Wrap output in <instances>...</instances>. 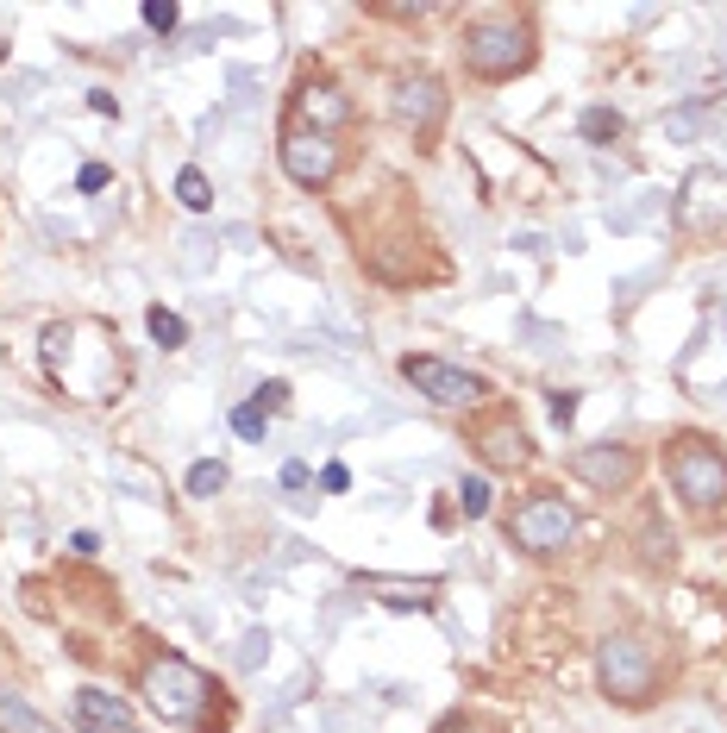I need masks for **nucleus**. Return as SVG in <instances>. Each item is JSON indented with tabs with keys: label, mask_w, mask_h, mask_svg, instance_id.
I'll use <instances>...</instances> for the list:
<instances>
[{
	"label": "nucleus",
	"mask_w": 727,
	"mask_h": 733,
	"mask_svg": "<svg viewBox=\"0 0 727 733\" xmlns=\"http://www.w3.org/2000/svg\"><path fill=\"white\" fill-rule=\"evenodd\" d=\"M0 733H38V715L26 702H13L7 690H0Z\"/></svg>",
	"instance_id": "nucleus-19"
},
{
	"label": "nucleus",
	"mask_w": 727,
	"mask_h": 733,
	"mask_svg": "<svg viewBox=\"0 0 727 733\" xmlns=\"http://www.w3.org/2000/svg\"><path fill=\"white\" fill-rule=\"evenodd\" d=\"M395 120L402 126H414V132H433L439 126V113H445V88L433 82V76H402L395 82Z\"/></svg>",
	"instance_id": "nucleus-10"
},
{
	"label": "nucleus",
	"mask_w": 727,
	"mask_h": 733,
	"mask_svg": "<svg viewBox=\"0 0 727 733\" xmlns=\"http://www.w3.org/2000/svg\"><path fill=\"white\" fill-rule=\"evenodd\" d=\"M571 414H577V395H571V389H558V395H552V420H558V427H565Z\"/></svg>",
	"instance_id": "nucleus-26"
},
{
	"label": "nucleus",
	"mask_w": 727,
	"mask_h": 733,
	"mask_svg": "<svg viewBox=\"0 0 727 733\" xmlns=\"http://www.w3.org/2000/svg\"><path fill=\"white\" fill-rule=\"evenodd\" d=\"M264 427H270V414L257 408V401H245V408H232V433H239V439H264Z\"/></svg>",
	"instance_id": "nucleus-20"
},
{
	"label": "nucleus",
	"mask_w": 727,
	"mask_h": 733,
	"mask_svg": "<svg viewBox=\"0 0 727 733\" xmlns=\"http://www.w3.org/2000/svg\"><path fill=\"white\" fill-rule=\"evenodd\" d=\"M207 696H214V677H207L201 665H189V658H176V652H163L145 665V702L157 708L163 721H195Z\"/></svg>",
	"instance_id": "nucleus-2"
},
{
	"label": "nucleus",
	"mask_w": 727,
	"mask_h": 733,
	"mask_svg": "<svg viewBox=\"0 0 727 733\" xmlns=\"http://www.w3.org/2000/svg\"><path fill=\"white\" fill-rule=\"evenodd\" d=\"M571 533H577V514H571V502H565L558 489L527 495V502L514 508V520H508V539H514L521 552H533V558L565 552V546H571Z\"/></svg>",
	"instance_id": "nucleus-4"
},
{
	"label": "nucleus",
	"mask_w": 727,
	"mask_h": 733,
	"mask_svg": "<svg viewBox=\"0 0 727 733\" xmlns=\"http://www.w3.org/2000/svg\"><path fill=\"white\" fill-rule=\"evenodd\" d=\"M145 326H151V339H157L163 351L189 345V326H182V314H170V307H151V314H145Z\"/></svg>",
	"instance_id": "nucleus-15"
},
{
	"label": "nucleus",
	"mask_w": 727,
	"mask_h": 733,
	"mask_svg": "<svg viewBox=\"0 0 727 733\" xmlns=\"http://www.w3.org/2000/svg\"><path fill=\"white\" fill-rule=\"evenodd\" d=\"M257 408H264V414L289 408V383H264V389H257Z\"/></svg>",
	"instance_id": "nucleus-23"
},
{
	"label": "nucleus",
	"mask_w": 727,
	"mask_h": 733,
	"mask_svg": "<svg viewBox=\"0 0 727 733\" xmlns=\"http://www.w3.org/2000/svg\"><path fill=\"white\" fill-rule=\"evenodd\" d=\"M477 452H483L489 464L514 470V464H527V458H533V445H527V433L514 427V420H496V427H483V433H477Z\"/></svg>",
	"instance_id": "nucleus-13"
},
{
	"label": "nucleus",
	"mask_w": 727,
	"mask_h": 733,
	"mask_svg": "<svg viewBox=\"0 0 727 733\" xmlns=\"http://www.w3.org/2000/svg\"><path fill=\"white\" fill-rule=\"evenodd\" d=\"M684 220H690V226L727 220V170H696V176L684 182Z\"/></svg>",
	"instance_id": "nucleus-12"
},
{
	"label": "nucleus",
	"mask_w": 727,
	"mask_h": 733,
	"mask_svg": "<svg viewBox=\"0 0 727 733\" xmlns=\"http://www.w3.org/2000/svg\"><path fill=\"white\" fill-rule=\"evenodd\" d=\"M458 508L471 514V520L489 514V483H483V477H464V483H458Z\"/></svg>",
	"instance_id": "nucleus-21"
},
{
	"label": "nucleus",
	"mask_w": 727,
	"mask_h": 733,
	"mask_svg": "<svg viewBox=\"0 0 727 733\" xmlns=\"http://www.w3.org/2000/svg\"><path fill=\"white\" fill-rule=\"evenodd\" d=\"M320 489H326V495H345V489H351L345 464H326V470H320Z\"/></svg>",
	"instance_id": "nucleus-25"
},
{
	"label": "nucleus",
	"mask_w": 727,
	"mask_h": 733,
	"mask_svg": "<svg viewBox=\"0 0 727 733\" xmlns=\"http://www.w3.org/2000/svg\"><path fill=\"white\" fill-rule=\"evenodd\" d=\"M138 13H145V26H151V32H176V19H182L176 0H145Z\"/></svg>",
	"instance_id": "nucleus-22"
},
{
	"label": "nucleus",
	"mask_w": 727,
	"mask_h": 733,
	"mask_svg": "<svg viewBox=\"0 0 727 733\" xmlns=\"http://www.w3.org/2000/svg\"><path fill=\"white\" fill-rule=\"evenodd\" d=\"M308 477H314L308 464H283V489H308Z\"/></svg>",
	"instance_id": "nucleus-27"
},
{
	"label": "nucleus",
	"mask_w": 727,
	"mask_h": 733,
	"mask_svg": "<svg viewBox=\"0 0 727 733\" xmlns=\"http://www.w3.org/2000/svg\"><path fill=\"white\" fill-rule=\"evenodd\" d=\"M220 489H226V464L220 458H201L189 470V495H201V502H207V495H220Z\"/></svg>",
	"instance_id": "nucleus-17"
},
{
	"label": "nucleus",
	"mask_w": 727,
	"mask_h": 733,
	"mask_svg": "<svg viewBox=\"0 0 727 733\" xmlns=\"http://www.w3.org/2000/svg\"><path fill=\"white\" fill-rule=\"evenodd\" d=\"M583 138H590V145L621 138V113H615V107H590V113H583Z\"/></svg>",
	"instance_id": "nucleus-18"
},
{
	"label": "nucleus",
	"mask_w": 727,
	"mask_h": 733,
	"mask_svg": "<svg viewBox=\"0 0 727 733\" xmlns=\"http://www.w3.org/2000/svg\"><path fill=\"white\" fill-rule=\"evenodd\" d=\"M76 188H82V195H95V188H107V163H82Z\"/></svg>",
	"instance_id": "nucleus-24"
},
{
	"label": "nucleus",
	"mask_w": 727,
	"mask_h": 733,
	"mask_svg": "<svg viewBox=\"0 0 727 733\" xmlns=\"http://www.w3.org/2000/svg\"><path fill=\"white\" fill-rule=\"evenodd\" d=\"M76 727L82 733H138V721H132V708L120 702V696H107V690H76Z\"/></svg>",
	"instance_id": "nucleus-11"
},
{
	"label": "nucleus",
	"mask_w": 727,
	"mask_h": 733,
	"mask_svg": "<svg viewBox=\"0 0 727 733\" xmlns=\"http://www.w3.org/2000/svg\"><path fill=\"white\" fill-rule=\"evenodd\" d=\"M402 376L427 395V401H439V408H471V401H483L489 395V383L483 376H471V370H458V364H445V358H402Z\"/></svg>",
	"instance_id": "nucleus-6"
},
{
	"label": "nucleus",
	"mask_w": 727,
	"mask_h": 733,
	"mask_svg": "<svg viewBox=\"0 0 727 733\" xmlns=\"http://www.w3.org/2000/svg\"><path fill=\"white\" fill-rule=\"evenodd\" d=\"M176 201H182V207H189V214H201V207H207V201H214V188H207V176L195 170V163H189V170H182V176H176Z\"/></svg>",
	"instance_id": "nucleus-16"
},
{
	"label": "nucleus",
	"mask_w": 727,
	"mask_h": 733,
	"mask_svg": "<svg viewBox=\"0 0 727 733\" xmlns=\"http://www.w3.org/2000/svg\"><path fill=\"white\" fill-rule=\"evenodd\" d=\"M364 589H383L389 608H433V596H439L433 577H420V583H402V577H364Z\"/></svg>",
	"instance_id": "nucleus-14"
},
{
	"label": "nucleus",
	"mask_w": 727,
	"mask_h": 733,
	"mask_svg": "<svg viewBox=\"0 0 727 733\" xmlns=\"http://www.w3.org/2000/svg\"><path fill=\"white\" fill-rule=\"evenodd\" d=\"M665 470H671V489L684 495V508H696V514L727 508V458L709 439H677Z\"/></svg>",
	"instance_id": "nucleus-1"
},
{
	"label": "nucleus",
	"mask_w": 727,
	"mask_h": 733,
	"mask_svg": "<svg viewBox=\"0 0 727 733\" xmlns=\"http://www.w3.org/2000/svg\"><path fill=\"white\" fill-rule=\"evenodd\" d=\"M602 690L615 702H646L659 690V658H652V646L633 640V633L602 640Z\"/></svg>",
	"instance_id": "nucleus-5"
},
{
	"label": "nucleus",
	"mask_w": 727,
	"mask_h": 733,
	"mask_svg": "<svg viewBox=\"0 0 727 733\" xmlns=\"http://www.w3.org/2000/svg\"><path fill=\"white\" fill-rule=\"evenodd\" d=\"M295 120H301V132H326V138H333L351 120V101L333 82H301L295 88Z\"/></svg>",
	"instance_id": "nucleus-9"
},
{
	"label": "nucleus",
	"mask_w": 727,
	"mask_h": 733,
	"mask_svg": "<svg viewBox=\"0 0 727 733\" xmlns=\"http://www.w3.org/2000/svg\"><path fill=\"white\" fill-rule=\"evenodd\" d=\"M571 470L590 489H602V495H615V489H627L633 483V470H640V458L627 452V445H583V452L571 458Z\"/></svg>",
	"instance_id": "nucleus-8"
},
{
	"label": "nucleus",
	"mask_w": 727,
	"mask_h": 733,
	"mask_svg": "<svg viewBox=\"0 0 727 733\" xmlns=\"http://www.w3.org/2000/svg\"><path fill=\"white\" fill-rule=\"evenodd\" d=\"M464 63H471V76L483 82H502L514 76V69L533 63V32L521 26V19H477L471 32H464Z\"/></svg>",
	"instance_id": "nucleus-3"
},
{
	"label": "nucleus",
	"mask_w": 727,
	"mask_h": 733,
	"mask_svg": "<svg viewBox=\"0 0 727 733\" xmlns=\"http://www.w3.org/2000/svg\"><path fill=\"white\" fill-rule=\"evenodd\" d=\"M283 170H289V182H301V188H326L339 176V138H326V132H289L283 138Z\"/></svg>",
	"instance_id": "nucleus-7"
}]
</instances>
